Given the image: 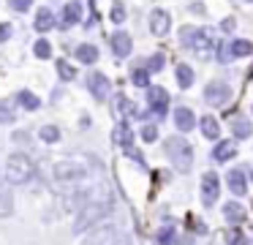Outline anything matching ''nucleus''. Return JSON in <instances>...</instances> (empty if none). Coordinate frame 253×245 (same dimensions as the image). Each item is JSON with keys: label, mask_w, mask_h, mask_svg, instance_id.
I'll list each match as a JSON object with an SVG mask.
<instances>
[{"label": "nucleus", "mask_w": 253, "mask_h": 245, "mask_svg": "<svg viewBox=\"0 0 253 245\" xmlns=\"http://www.w3.org/2000/svg\"><path fill=\"white\" fill-rule=\"evenodd\" d=\"M245 3H253V0H245Z\"/></svg>", "instance_id": "obj_40"}, {"label": "nucleus", "mask_w": 253, "mask_h": 245, "mask_svg": "<svg viewBox=\"0 0 253 245\" xmlns=\"http://www.w3.org/2000/svg\"><path fill=\"white\" fill-rule=\"evenodd\" d=\"M11 120H14L11 106H8V103H0V123H11Z\"/></svg>", "instance_id": "obj_36"}, {"label": "nucleus", "mask_w": 253, "mask_h": 245, "mask_svg": "<svg viewBox=\"0 0 253 245\" xmlns=\"http://www.w3.org/2000/svg\"><path fill=\"white\" fill-rule=\"evenodd\" d=\"M115 237H117V232L115 229H98V232L93 234V237H90V245H112L115 243Z\"/></svg>", "instance_id": "obj_19"}, {"label": "nucleus", "mask_w": 253, "mask_h": 245, "mask_svg": "<svg viewBox=\"0 0 253 245\" xmlns=\"http://www.w3.org/2000/svg\"><path fill=\"white\" fill-rule=\"evenodd\" d=\"M147 101H150V106H153V112H158V117H164L166 103H169V93H166L164 87H150Z\"/></svg>", "instance_id": "obj_9"}, {"label": "nucleus", "mask_w": 253, "mask_h": 245, "mask_svg": "<svg viewBox=\"0 0 253 245\" xmlns=\"http://www.w3.org/2000/svg\"><path fill=\"white\" fill-rule=\"evenodd\" d=\"M231 57H248V54H251L253 52V44L251 41H245V38H240V41H234V44H231Z\"/></svg>", "instance_id": "obj_24"}, {"label": "nucleus", "mask_w": 253, "mask_h": 245, "mask_svg": "<svg viewBox=\"0 0 253 245\" xmlns=\"http://www.w3.org/2000/svg\"><path fill=\"white\" fill-rule=\"evenodd\" d=\"M52 25H55V16H52V11H49V8H41L39 16H36V30H39V33H46V30H52Z\"/></svg>", "instance_id": "obj_20"}, {"label": "nucleus", "mask_w": 253, "mask_h": 245, "mask_svg": "<svg viewBox=\"0 0 253 245\" xmlns=\"http://www.w3.org/2000/svg\"><path fill=\"white\" fill-rule=\"evenodd\" d=\"M36 57H41V60H44V57H49V54H52V47H49V41H44V38H41V41H36Z\"/></svg>", "instance_id": "obj_30"}, {"label": "nucleus", "mask_w": 253, "mask_h": 245, "mask_svg": "<svg viewBox=\"0 0 253 245\" xmlns=\"http://www.w3.org/2000/svg\"><path fill=\"white\" fill-rule=\"evenodd\" d=\"M52 174L60 185H79L82 180H87V169L79 161H57L52 166Z\"/></svg>", "instance_id": "obj_4"}, {"label": "nucleus", "mask_w": 253, "mask_h": 245, "mask_svg": "<svg viewBox=\"0 0 253 245\" xmlns=\"http://www.w3.org/2000/svg\"><path fill=\"white\" fill-rule=\"evenodd\" d=\"M131 36H128V33H115V36H112V54H115V57H128V54H131Z\"/></svg>", "instance_id": "obj_10"}, {"label": "nucleus", "mask_w": 253, "mask_h": 245, "mask_svg": "<svg viewBox=\"0 0 253 245\" xmlns=\"http://www.w3.org/2000/svg\"><path fill=\"white\" fill-rule=\"evenodd\" d=\"M226 243L229 245H248V237H245V232H242L240 226H234V229L226 232Z\"/></svg>", "instance_id": "obj_26"}, {"label": "nucleus", "mask_w": 253, "mask_h": 245, "mask_svg": "<svg viewBox=\"0 0 253 245\" xmlns=\"http://www.w3.org/2000/svg\"><path fill=\"white\" fill-rule=\"evenodd\" d=\"M169 25H171V19H169L166 11H153V16H150V30H153L155 36H166V33H169Z\"/></svg>", "instance_id": "obj_13"}, {"label": "nucleus", "mask_w": 253, "mask_h": 245, "mask_svg": "<svg viewBox=\"0 0 253 245\" xmlns=\"http://www.w3.org/2000/svg\"><path fill=\"white\" fill-rule=\"evenodd\" d=\"M177 85H180V87H191L193 85L191 65H177Z\"/></svg>", "instance_id": "obj_25"}, {"label": "nucleus", "mask_w": 253, "mask_h": 245, "mask_svg": "<svg viewBox=\"0 0 253 245\" xmlns=\"http://www.w3.org/2000/svg\"><path fill=\"white\" fill-rule=\"evenodd\" d=\"M8 3H11V8H17V11H28L33 0H8Z\"/></svg>", "instance_id": "obj_37"}, {"label": "nucleus", "mask_w": 253, "mask_h": 245, "mask_svg": "<svg viewBox=\"0 0 253 245\" xmlns=\"http://www.w3.org/2000/svg\"><path fill=\"white\" fill-rule=\"evenodd\" d=\"M14 212V196L6 185H0V218H6Z\"/></svg>", "instance_id": "obj_18"}, {"label": "nucleus", "mask_w": 253, "mask_h": 245, "mask_svg": "<svg viewBox=\"0 0 253 245\" xmlns=\"http://www.w3.org/2000/svg\"><path fill=\"white\" fill-rule=\"evenodd\" d=\"M199 128H202V136H207V139H218V136H220V125H218V120L210 117V114H204V117H202Z\"/></svg>", "instance_id": "obj_17"}, {"label": "nucleus", "mask_w": 253, "mask_h": 245, "mask_svg": "<svg viewBox=\"0 0 253 245\" xmlns=\"http://www.w3.org/2000/svg\"><path fill=\"white\" fill-rule=\"evenodd\" d=\"M231 131H234V136H237V139H248V136L253 134V125L248 123L245 117H237L234 123H231Z\"/></svg>", "instance_id": "obj_23"}, {"label": "nucleus", "mask_w": 253, "mask_h": 245, "mask_svg": "<svg viewBox=\"0 0 253 245\" xmlns=\"http://www.w3.org/2000/svg\"><path fill=\"white\" fill-rule=\"evenodd\" d=\"M19 101H22L25 109H39L41 106V101L33 96V93H22V96H19Z\"/></svg>", "instance_id": "obj_31"}, {"label": "nucleus", "mask_w": 253, "mask_h": 245, "mask_svg": "<svg viewBox=\"0 0 253 245\" xmlns=\"http://www.w3.org/2000/svg\"><path fill=\"white\" fill-rule=\"evenodd\" d=\"M77 60H82V63H95L98 60V49L93 47V44H82V47H77Z\"/></svg>", "instance_id": "obj_21"}, {"label": "nucleus", "mask_w": 253, "mask_h": 245, "mask_svg": "<svg viewBox=\"0 0 253 245\" xmlns=\"http://www.w3.org/2000/svg\"><path fill=\"white\" fill-rule=\"evenodd\" d=\"M234 155H237V145H234V142H218V145H215V150H212V158L218 163L231 161Z\"/></svg>", "instance_id": "obj_14"}, {"label": "nucleus", "mask_w": 253, "mask_h": 245, "mask_svg": "<svg viewBox=\"0 0 253 245\" xmlns=\"http://www.w3.org/2000/svg\"><path fill=\"white\" fill-rule=\"evenodd\" d=\"M223 215L229 223H242L245 221V207L240 204V201H226L223 204Z\"/></svg>", "instance_id": "obj_15"}, {"label": "nucleus", "mask_w": 253, "mask_h": 245, "mask_svg": "<svg viewBox=\"0 0 253 245\" xmlns=\"http://www.w3.org/2000/svg\"><path fill=\"white\" fill-rule=\"evenodd\" d=\"M33 172H36L33 158H28L25 152H14V155H8V161H6V180L11 185L28 183V180L33 177Z\"/></svg>", "instance_id": "obj_1"}, {"label": "nucleus", "mask_w": 253, "mask_h": 245, "mask_svg": "<svg viewBox=\"0 0 253 245\" xmlns=\"http://www.w3.org/2000/svg\"><path fill=\"white\" fill-rule=\"evenodd\" d=\"M166 155L171 158L174 169H180V172H188V169L193 166V147L188 145V139H182V136L166 139Z\"/></svg>", "instance_id": "obj_2"}, {"label": "nucleus", "mask_w": 253, "mask_h": 245, "mask_svg": "<svg viewBox=\"0 0 253 245\" xmlns=\"http://www.w3.org/2000/svg\"><path fill=\"white\" fill-rule=\"evenodd\" d=\"M87 87H90V93H93V98L95 101H104L106 96H109V90H112V85H109V79H106L104 74H90V79H87Z\"/></svg>", "instance_id": "obj_7"}, {"label": "nucleus", "mask_w": 253, "mask_h": 245, "mask_svg": "<svg viewBox=\"0 0 253 245\" xmlns=\"http://www.w3.org/2000/svg\"><path fill=\"white\" fill-rule=\"evenodd\" d=\"M188 47L199 54H207L210 49H212V36H210L207 30H193L191 36H188Z\"/></svg>", "instance_id": "obj_8"}, {"label": "nucleus", "mask_w": 253, "mask_h": 245, "mask_svg": "<svg viewBox=\"0 0 253 245\" xmlns=\"http://www.w3.org/2000/svg\"><path fill=\"white\" fill-rule=\"evenodd\" d=\"M218 194H220V177L215 172H204L202 174V201L204 207H212L218 201Z\"/></svg>", "instance_id": "obj_5"}, {"label": "nucleus", "mask_w": 253, "mask_h": 245, "mask_svg": "<svg viewBox=\"0 0 253 245\" xmlns=\"http://www.w3.org/2000/svg\"><path fill=\"white\" fill-rule=\"evenodd\" d=\"M150 68H153V71H161V68H164V54H153V60H150Z\"/></svg>", "instance_id": "obj_38"}, {"label": "nucleus", "mask_w": 253, "mask_h": 245, "mask_svg": "<svg viewBox=\"0 0 253 245\" xmlns=\"http://www.w3.org/2000/svg\"><path fill=\"white\" fill-rule=\"evenodd\" d=\"M41 139L55 145V142L60 139V128H57V125H44V128H41Z\"/></svg>", "instance_id": "obj_28"}, {"label": "nucleus", "mask_w": 253, "mask_h": 245, "mask_svg": "<svg viewBox=\"0 0 253 245\" xmlns=\"http://www.w3.org/2000/svg\"><path fill=\"white\" fill-rule=\"evenodd\" d=\"M109 16H112V22H117V25H120V22L126 19V8H123L120 3H115V5H112V14Z\"/></svg>", "instance_id": "obj_34"}, {"label": "nucleus", "mask_w": 253, "mask_h": 245, "mask_svg": "<svg viewBox=\"0 0 253 245\" xmlns=\"http://www.w3.org/2000/svg\"><path fill=\"white\" fill-rule=\"evenodd\" d=\"M131 82H133L136 87H147V85H150V74H147L144 68H133V71H131Z\"/></svg>", "instance_id": "obj_27"}, {"label": "nucleus", "mask_w": 253, "mask_h": 245, "mask_svg": "<svg viewBox=\"0 0 253 245\" xmlns=\"http://www.w3.org/2000/svg\"><path fill=\"white\" fill-rule=\"evenodd\" d=\"M117 106H120V112L123 114H136V106H133V103L131 101H128V98H117Z\"/></svg>", "instance_id": "obj_33"}, {"label": "nucleus", "mask_w": 253, "mask_h": 245, "mask_svg": "<svg viewBox=\"0 0 253 245\" xmlns=\"http://www.w3.org/2000/svg\"><path fill=\"white\" fill-rule=\"evenodd\" d=\"M158 240L164 245H180V240L174 237V229L171 226H166V229H161V234H158Z\"/></svg>", "instance_id": "obj_29"}, {"label": "nucleus", "mask_w": 253, "mask_h": 245, "mask_svg": "<svg viewBox=\"0 0 253 245\" xmlns=\"http://www.w3.org/2000/svg\"><path fill=\"white\" fill-rule=\"evenodd\" d=\"M109 210H112V204L109 201H87V204L79 210V215H77V223H74V232H84V229H90L93 223H98L101 218H106L109 215Z\"/></svg>", "instance_id": "obj_3"}, {"label": "nucleus", "mask_w": 253, "mask_h": 245, "mask_svg": "<svg viewBox=\"0 0 253 245\" xmlns=\"http://www.w3.org/2000/svg\"><path fill=\"white\" fill-rule=\"evenodd\" d=\"M229 98H231V87L223 85V82H210L207 90H204V101L210 106H223Z\"/></svg>", "instance_id": "obj_6"}, {"label": "nucleus", "mask_w": 253, "mask_h": 245, "mask_svg": "<svg viewBox=\"0 0 253 245\" xmlns=\"http://www.w3.org/2000/svg\"><path fill=\"white\" fill-rule=\"evenodd\" d=\"M226 183H229V191L234 196H242L248 191V180H245V172H242V169H231V172L226 174Z\"/></svg>", "instance_id": "obj_11"}, {"label": "nucleus", "mask_w": 253, "mask_h": 245, "mask_svg": "<svg viewBox=\"0 0 253 245\" xmlns=\"http://www.w3.org/2000/svg\"><path fill=\"white\" fill-rule=\"evenodd\" d=\"M251 180H253V174H251Z\"/></svg>", "instance_id": "obj_41"}, {"label": "nucleus", "mask_w": 253, "mask_h": 245, "mask_svg": "<svg viewBox=\"0 0 253 245\" xmlns=\"http://www.w3.org/2000/svg\"><path fill=\"white\" fill-rule=\"evenodd\" d=\"M174 125H177V131H182V134H188V131L196 125V117H193V112L188 106H180L174 112Z\"/></svg>", "instance_id": "obj_12"}, {"label": "nucleus", "mask_w": 253, "mask_h": 245, "mask_svg": "<svg viewBox=\"0 0 253 245\" xmlns=\"http://www.w3.org/2000/svg\"><path fill=\"white\" fill-rule=\"evenodd\" d=\"M112 139H115L117 145H123V147H131V142H133L131 125H128V123H117L115 131H112Z\"/></svg>", "instance_id": "obj_16"}, {"label": "nucleus", "mask_w": 253, "mask_h": 245, "mask_svg": "<svg viewBox=\"0 0 253 245\" xmlns=\"http://www.w3.org/2000/svg\"><path fill=\"white\" fill-rule=\"evenodd\" d=\"M8 36H11V27H8V25H0V41H6Z\"/></svg>", "instance_id": "obj_39"}, {"label": "nucleus", "mask_w": 253, "mask_h": 245, "mask_svg": "<svg viewBox=\"0 0 253 245\" xmlns=\"http://www.w3.org/2000/svg\"><path fill=\"white\" fill-rule=\"evenodd\" d=\"M57 71H60L63 79H74V76H77V71H74L71 65L66 63V60H60V63H57Z\"/></svg>", "instance_id": "obj_32"}, {"label": "nucleus", "mask_w": 253, "mask_h": 245, "mask_svg": "<svg viewBox=\"0 0 253 245\" xmlns=\"http://www.w3.org/2000/svg\"><path fill=\"white\" fill-rule=\"evenodd\" d=\"M79 14H82V5H79L77 0H74V3H68L66 8H63V25H77Z\"/></svg>", "instance_id": "obj_22"}, {"label": "nucleus", "mask_w": 253, "mask_h": 245, "mask_svg": "<svg viewBox=\"0 0 253 245\" xmlns=\"http://www.w3.org/2000/svg\"><path fill=\"white\" fill-rule=\"evenodd\" d=\"M142 139L144 142H155V139H158V128H155V125H144V128H142Z\"/></svg>", "instance_id": "obj_35"}]
</instances>
